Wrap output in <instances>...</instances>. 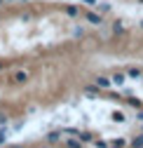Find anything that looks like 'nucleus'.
Returning a JSON list of instances; mask_svg holds the SVG:
<instances>
[{
    "label": "nucleus",
    "mask_w": 143,
    "mask_h": 148,
    "mask_svg": "<svg viewBox=\"0 0 143 148\" xmlns=\"http://www.w3.org/2000/svg\"><path fill=\"white\" fill-rule=\"evenodd\" d=\"M110 82H113L110 78H103V75H99V78H96V87H101V89H108V87H110Z\"/></svg>",
    "instance_id": "obj_1"
},
{
    "label": "nucleus",
    "mask_w": 143,
    "mask_h": 148,
    "mask_svg": "<svg viewBox=\"0 0 143 148\" xmlns=\"http://www.w3.org/2000/svg\"><path fill=\"white\" fill-rule=\"evenodd\" d=\"M87 21H89V24H96V26H99L103 19H101V14H96V12H89V14H87Z\"/></svg>",
    "instance_id": "obj_2"
},
{
    "label": "nucleus",
    "mask_w": 143,
    "mask_h": 148,
    "mask_svg": "<svg viewBox=\"0 0 143 148\" xmlns=\"http://www.w3.org/2000/svg\"><path fill=\"white\" fill-rule=\"evenodd\" d=\"M26 80H28V73H26V71H19V73L14 75V82H19V85L26 82Z\"/></svg>",
    "instance_id": "obj_3"
},
{
    "label": "nucleus",
    "mask_w": 143,
    "mask_h": 148,
    "mask_svg": "<svg viewBox=\"0 0 143 148\" xmlns=\"http://www.w3.org/2000/svg\"><path fill=\"white\" fill-rule=\"evenodd\" d=\"M124 80H127L124 73H115V75H113V82H115V85H124Z\"/></svg>",
    "instance_id": "obj_4"
},
{
    "label": "nucleus",
    "mask_w": 143,
    "mask_h": 148,
    "mask_svg": "<svg viewBox=\"0 0 143 148\" xmlns=\"http://www.w3.org/2000/svg\"><path fill=\"white\" fill-rule=\"evenodd\" d=\"M127 75H129V78H136V80H138V78H143V73H141L138 68H129V73H127Z\"/></svg>",
    "instance_id": "obj_5"
},
{
    "label": "nucleus",
    "mask_w": 143,
    "mask_h": 148,
    "mask_svg": "<svg viewBox=\"0 0 143 148\" xmlns=\"http://www.w3.org/2000/svg\"><path fill=\"white\" fill-rule=\"evenodd\" d=\"M59 139H61V134H59V132H52V134L47 136V141H49V143H59Z\"/></svg>",
    "instance_id": "obj_6"
},
{
    "label": "nucleus",
    "mask_w": 143,
    "mask_h": 148,
    "mask_svg": "<svg viewBox=\"0 0 143 148\" xmlns=\"http://www.w3.org/2000/svg\"><path fill=\"white\" fill-rule=\"evenodd\" d=\"M113 120H115V122H124L127 118H124V113H122V110H115V113H113Z\"/></svg>",
    "instance_id": "obj_7"
},
{
    "label": "nucleus",
    "mask_w": 143,
    "mask_h": 148,
    "mask_svg": "<svg viewBox=\"0 0 143 148\" xmlns=\"http://www.w3.org/2000/svg\"><path fill=\"white\" fill-rule=\"evenodd\" d=\"M7 136H10V132H7V129H0V146L7 141Z\"/></svg>",
    "instance_id": "obj_8"
},
{
    "label": "nucleus",
    "mask_w": 143,
    "mask_h": 148,
    "mask_svg": "<svg viewBox=\"0 0 143 148\" xmlns=\"http://www.w3.org/2000/svg\"><path fill=\"white\" fill-rule=\"evenodd\" d=\"M66 146H70V148H78V146H80V141H78V139H68V141H66Z\"/></svg>",
    "instance_id": "obj_9"
},
{
    "label": "nucleus",
    "mask_w": 143,
    "mask_h": 148,
    "mask_svg": "<svg viewBox=\"0 0 143 148\" xmlns=\"http://www.w3.org/2000/svg\"><path fill=\"white\" fill-rule=\"evenodd\" d=\"M96 7H99V10H101V12H108V10H110V5H108V3H101V5H99V3H96Z\"/></svg>",
    "instance_id": "obj_10"
},
{
    "label": "nucleus",
    "mask_w": 143,
    "mask_h": 148,
    "mask_svg": "<svg viewBox=\"0 0 143 148\" xmlns=\"http://www.w3.org/2000/svg\"><path fill=\"white\" fill-rule=\"evenodd\" d=\"M129 106H134V108H141V99H129Z\"/></svg>",
    "instance_id": "obj_11"
},
{
    "label": "nucleus",
    "mask_w": 143,
    "mask_h": 148,
    "mask_svg": "<svg viewBox=\"0 0 143 148\" xmlns=\"http://www.w3.org/2000/svg\"><path fill=\"white\" fill-rule=\"evenodd\" d=\"M113 31H115V33H122V24H120V21H115V26H113Z\"/></svg>",
    "instance_id": "obj_12"
},
{
    "label": "nucleus",
    "mask_w": 143,
    "mask_h": 148,
    "mask_svg": "<svg viewBox=\"0 0 143 148\" xmlns=\"http://www.w3.org/2000/svg\"><path fill=\"white\" fill-rule=\"evenodd\" d=\"M131 143H134V146H143V136H136Z\"/></svg>",
    "instance_id": "obj_13"
},
{
    "label": "nucleus",
    "mask_w": 143,
    "mask_h": 148,
    "mask_svg": "<svg viewBox=\"0 0 143 148\" xmlns=\"http://www.w3.org/2000/svg\"><path fill=\"white\" fill-rule=\"evenodd\" d=\"M66 12H68V14H70V16H75V14H78V7H68V10H66Z\"/></svg>",
    "instance_id": "obj_14"
},
{
    "label": "nucleus",
    "mask_w": 143,
    "mask_h": 148,
    "mask_svg": "<svg viewBox=\"0 0 143 148\" xmlns=\"http://www.w3.org/2000/svg\"><path fill=\"white\" fill-rule=\"evenodd\" d=\"M82 3H87V5H96V0H82Z\"/></svg>",
    "instance_id": "obj_15"
},
{
    "label": "nucleus",
    "mask_w": 143,
    "mask_h": 148,
    "mask_svg": "<svg viewBox=\"0 0 143 148\" xmlns=\"http://www.w3.org/2000/svg\"><path fill=\"white\" fill-rule=\"evenodd\" d=\"M3 68H5V64H3V61H0V71H3Z\"/></svg>",
    "instance_id": "obj_16"
},
{
    "label": "nucleus",
    "mask_w": 143,
    "mask_h": 148,
    "mask_svg": "<svg viewBox=\"0 0 143 148\" xmlns=\"http://www.w3.org/2000/svg\"><path fill=\"white\" fill-rule=\"evenodd\" d=\"M5 3H14V0H5Z\"/></svg>",
    "instance_id": "obj_17"
},
{
    "label": "nucleus",
    "mask_w": 143,
    "mask_h": 148,
    "mask_svg": "<svg viewBox=\"0 0 143 148\" xmlns=\"http://www.w3.org/2000/svg\"><path fill=\"white\" fill-rule=\"evenodd\" d=\"M141 28H143V21H141Z\"/></svg>",
    "instance_id": "obj_18"
}]
</instances>
